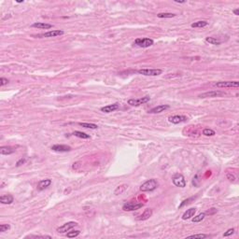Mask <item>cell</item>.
Here are the masks:
<instances>
[{
  "instance_id": "obj_9",
  "label": "cell",
  "mask_w": 239,
  "mask_h": 239,
  "mask_svg": "<svg viewBox=\"0 0 239 239\" xmlns=\"http://www.w3.org/2000/svg\"><path fill=\"white\" fill-rule=\"evenodd\" d=\"M188 120V118L186 116H183V115H174V116H170L168 118V121L171 122V123H174V124H179V123H181V122H184Z\"/></svg>"
},
{
  "instance_id": "obj_13",
  "label": "cell",
  "mask_w": 239,
  "mask_h": 239,
  "mask_svg": "<svg viewBox=\"0 0 239 239\" xmlns=\"http://www.w3.org/2000/svg\"><path fill=\"white\" fill-rule=\"evenodd\" d=\"M170 107L168 105H160V106H157L153 108H151L150 110H149V113H151V114H156V113H161L162 111L166 110V109H168Z\"/></svg>"
},
{
  "instance_id": "obj_15",
  "label": "cell",
  "mask_w": 239,
  "mask_h": 239,
  "mask_svg": "<svg viewBox=\"0 0 239 239\" xmlns=\"http://www.w3.org/2000/svg\"><path fill=\"white\" fill-rule=\"evenodd\" d=\"M195 213H196V208H194V207H192V208H189L187 209L186 211L184 212V214L182 215V219H184V221H186V219H192Z\"/></svg>"
},
{
  "instance_id": "obj_4",
  "label": "cell",
  "mask_w": 239,
  "mask_h": 239,
  "mask_svg": "<svg viewBox=\"0 0 239 239\" xmlns=\"http://www.w3.org/2000/svg\"><path fill=\"white\" fill-rule=\"evenodd\" d=\"M162 69H157V68H152V69H139L137 71L138 74L144 75V76H151V77H156V76H159L162 74Z\"/></svg>"
},
{
  "instance_id": "obj_33",
  "label": "cell",
  "mask_w": 239,
  "mask_h": 239,
  "mask_svg": "<svg viewBox=\"0 0 239 239\" xmlns=\"http://www.w3.org/2000/svg\"><path fill=\"white\" fill-rule=\"evenodd\" d=\"M235 233V229L233 228H232V229H229V230H227L225 233H223V236H225V237H227V236H230V235H232L233 233Z\"/></svg>"
},
{
  "instance_id": "obj_14",
  "label": "cell",
  "mask_w": 239,
  "mask_h": 239,
  "mask_svg": "<svg viewBox=\"0 0 239 239\" xmlns=\"http://www.w3.org/2000/svg\"><path fill=\"white\" fill-rule=\"evenodd\" d=\"M51 184V179H42V180L39 181V184H37V190H43L47 189L48 187H50Z\"/></svg>"
},
{
  "instance_id": "obj_26",
  "label": "cell",
  "mask_w": 239,
  "mask_h": 239,
  "mask_svg": "<svg viewBox=\"0 0 239 239\" xmlns=\"http://www.w3.org/2000/svg\"><path fill=\"white\" fill-rule=\"evenodd\" d=\"M79 125L82 126L84 128H90V129H97L98 126L94 123H89V122H79Z\"/></svg>"
},
{
  "instance_id": "obj_30",
  "label": "cell",
  "mask_w": 239,
  "mask_h": 239,
  "mask_svg": "<svg viewBox=\"0 0 239 239\" xmlns=\"http://www.w3.org/2000/svg\"><path fill=\"white\" fill-rule=\"evenodd\" d=\"M9 229H11V225H9V224H1V225H0V233L7 232Z\"/></svg>"
},
{
  "instance_id": "obj_21",
  "label": "cell",
  "mask_w": 239,
  "mask_h": 239,
  "mask_svg": "<svg viewBox=\"0 0 239 239\" xmlns=\"http://www.w3.org/2000/svg\"><path fill=\"white\" fill-rule=\"evenodd\" d=\"M208 25V22L207 21H198L192 23L193 28H203L205 26H207Z\"/></svg>"
},
{
  "instance_id": "obj_16",
  "label": "cell",
  "mask_w": 239,
  "mask_h": 239,
  "mask_svg": "<svg viewBox=\"0 0 239 239\" xmlns=\"http://www.w3.org/2000/svg\"><path fill=\"white\" fill-rule=\"evenodd\" d=\"M152 215V209L150 208H147L144 210V212H143L140 216L137 217V219L138 221H146V219H150Z\"/></svg>"
},
{
  "instance_id": "obj_19",
  "label": "cell",
  "mask_w": 239,
  "mask_h": 239,
  "mask_svg": "<svg viewBox=\"0 0 239 239\" xmlns=\"http://www.w3.org/2000/svg\"><path fill=\"white\" fill-rule=\"evenodd\" d=\"M32 27L39 28V29H50V28H52V25L46 22H35L32 25Z\"/></svg>"
},
{
  "instance_id": "obj_3",
  "label": "cell",
  "mask_w": 239,
  "mask_h": 239,
  "mask_svg": "<svg viewBox=\"0 0 239 239\" xmlns=\"http://www.w3.org/2000/svg\"><path fill=\"white\" fill-rule=\"evenodd\" d=\"M153 43H154V41L151 39L145 37V39H136L135 40V42H134V44L139 48H149V47L153 45Z\"/></svg>"
},
{
  "instance_id": "obj_1",
  "label": "cell",
  "mask_w": 239,
  "mask_h": 239,
  "mask_svg": "<svg viewBox=\"0 0 239 239\" xmlns=\"http://www.w3.org/2000/svg\"><path fill=\"white\" fill-rule=\"evenodd\" d=\"M159 187V182L155 179H151L147 180L146 182L143 183L140 186V190L141 192H152V190H156Z\"/></svg>"
},
{
  "instance_id": "obj_17",
  "label": "cell",
  "mask_w": 239,
  "mask_h": 239,
  "mask_svg": "<svg viewBox=\"0 0 239 239\" xmlns=\"http://www.w3.org/2000/svg\"><path fill=\"white\" fill-rule=\"evenodd\" d=\"M13 201H14V198L11 194L2 195V196L0 197V203L3 205H11V204H12Z\"/></svg>"
},
{
  "instance_id": "obj_27",
  "label": "cell",
  "mask_w": 239,
  "mask_h": 239,
  "mask_svg": "<svg viewBox=\"0 0 239 239\" xmlns=\"http://www.w3.org/2000/svg\"><path fill=\"white\" fill-rule=\"evenodd\" d=\"M79 233H80V231L79 230H74V231H71V232H67V233H66V236H67L68 238H74V237H77L78 235H79Z\"/></svg>"
},
{
  "instance_id": "obj_11",
  "label": "cell",
  "mask_w": 239,
  "mask_h": 239,
  "mask_svg": "<svg viewBox=\"0 0 239 239\" xmlns=\"http://www.w3.org/2000/svg\"><path fill=\"white\" fill-rule=\"evenodd\" d=\"M51 150L53 151H56V152H67V151L71 150V147H69L67 145L56 144V145L51 146Z\"/></svg>"
},
{
  "instance_id": "obj_6",
  "label": "cell",
  "mask_w": 239,
  "mask_h": 239,
  "mask_svg": "<svg viewBox=\"0 0 239 239\" xmlns=\"http://www.w3.org/2000/svg\"><path fill=\"white\" fill-rule=\"evenodd\" d=\"M78 225V223L77 222H75V221H69V222H66L65 224H63L62 226L58 227L57 228V232H58L59 233H66V232H68L70 230H72V229L75 227V226H77Z\"/></svg>"
},
{
  "instance_id": "obj_8",
  "label": "cell",
  "mask_w": 239,
  "mask_h": 239,
  "mask_svg": "<svg viewBox=\"0 0 239 239\" xmlns=\"http://www.w3.org/2000/svg\"><path fill=\"white\" fill-rule=\"evenodd\" d=\"M214 85L219 88H231V87L237 88L239 86V82L238 81H219V82H216Z\"/></svg>"
},
{
  "instance_id": "obj_29",
  "label": "cell",
  "mask_w": 239,
  "mask_h": 239,
  "mask_svg": "<svg viewBox=\"0 0 239 239\" xmlns=\"http://www.w3.org/2000/svg\"><path fill=\"white\" fill-rule=\"evenodd\" d=\"M175 16H176V14H174V13H168V12L158 13V14H157V17H158V18H174Z\"/></svg>"
},
{
  "instance_id": "obj_24",
  "label": "cell",
  "mask_w": 239,
  "mask_h": 239,
  "mask_svg": "<svg viewBox=\"0 0 239 239\" xmlns=\"http://www.w3.org/2000/svg\"><path fill=\"white\" fill-rule=\"evenodd\" d=\"M128 186L126 184H123V185H121V186H118V187L116 188L115 190V192H114V193H115L116 195H119V194H122V193H124L126 190Z\"/></svg>"
},
{
  "instance_id": "obj_10",
  "label": "cell",
  "mask_w": 239,
  "mask_h": 239,
  "mask_svg": "<svg viewBox=\"0 0 239 239\" xmlns=\"http://www.w3.org/2000/svg\"><path fill=\"white\" fill-rule=\"evenodd\" d=\"M120 108V104L119 103H115V104H111V105H108L106 107L101 108V111L105 112V113H110V112H114L118 110Z\"/></svg>"
},
{
  "instance_id": "obj_5",
  "label": "cell",
  "mask_w": 239,
  "mask_h": 239,
  "mask_svg": "<svg viewBox=\"0 0 239 239\" xmlns=\"http://www.w3.org/2000/svg\"><path fill=\"white\" fill-rule=\"evenodd\" d=\"M142 203H136V202H129L123 205L122 209L124 211H135V210L139 209L143 207Z\"/></svg>"
},
{
  "instance_id": "obj_36",
  "label": "cell",
  "mask_w": 239,
  "mask_h": 239,
  "mask_svg": "<svg viewBox=\"0 0 239 239\" xmlns=\"http://www.w3.org/2000/svg\"><path fill=\"white\" fill-rule=\"evenodd\" d=\"M227 178L229 179V180H230V181H233V182L235 180V176H233V175H231L230 173H227Z\"/></svg>"
},
{
  "instance_id": "obj_38",
  "label": "cell",
  "mask_w": 239,
  "mask_h": 239,
  "mask_svg": "<svg viewBox=\"0 0 239 239\" xmlns=\"http://www.w3.org/2000/svg\"><path fill=\"white\" fill-rule=\"evenodd\" d=\"M175 2H176V3H180V4L185 3V1H178V0H175Z\"/></svg>"
},
{
  "instance_id": "obj_39",
  "label": "cell",
  "mask_w": 239,
  "mask_h": 239,
  "mask_svg": "<svg viewBox=\"0 0 239 239\" xmlns=\"http://www.w3.org/2000/svg\"><path fill=\"white\" fill-rule=\"evenodd\" d=\"M18 3H22L23 2V0H19V1H17Z\"/></svg>"
},
{
  "instance_id": "obj_37",
  "label": "cell",
  "mask_w": 239,
  "mask_h": 239,
  "mask_svg": "<svg viewBox=\"0 0 239 239\" xmlns=\"http://www.w3.org/2000/svg\"><path fill=\"white\" fill-rule=\"evenodd\" d=\"M233 13H235V15H239V9L238 8H236V9H235V11H233Z\"/></svg>"
},
{
  "instance_id": "obj_12",
  "label": "cell",
  "mask_w": 239,
  "mask_h": 239,
  "mask_svg": "<svg viewBox=\"0 0 239 239\" xmlns=\"http://www.w3.org/2000/svg\"><path fill=\"white\" fill-rule=\"evenodd\" d=\"M65 32L63 30H51L49 31L47 33H44L43 35H41V37H58V36H62L64 35Z\"/></svg>"
},
{
  "instance_id": "obj_28",
  "label": "cell",
  "mask_w": 239,
  "mask_h": 239,
  "mask_svg": "<svg viewBox=\"0 0 239 239\" xmlns=\"http://www.w3.org/2000/svg\"><path fill=\"white\" fill-rule=\"evenodd\" d=\"M203 135L207 136H213L216 135V133H215V131L212 130V129L205 128V129H204V131H203Z\"/></svg>"
},
{
  "instance_id": "obj_7",
  "label": "cell",
  "mask_w": 239,
  "mask_h": 239,
  "mask_svg": "<svg viewBox=\"0 0 239 239\" xmlns=\"http://www.w3.org/2000/svg\"><path fill=\"white\" fill-rule=\"evenodd\" d=\"M150 100V96H144V97H141V98H138V99L128 100V104L131 105V106H133V107H138V106H141V105H143V104L148 103Z\"/></svg>"
},
{
  "instance_id": "obj_35",
  "label": "cell",
  "mask_w": 239,
  "mask_h": 239,
  "mask_svg": "<svg viewBox=\"0 0 239 239\" xmlns=\"http://www.w3.org/2000/svg\"><path fill=\"white\" fill-rule=\"evenodd\" d=\"M0 82H1V83H0V85H1V86H4V85L8 84V79H5V78H3V77H2L1 79H0Z\"/></svg>"
},
{
  "instance_id": "obj_25",
  "label": "cell",
  "mask_w": 239,
  "mask_h": 239,
  "mask_svg": "<svg viewBox=\"0 0 239 239\" xmlns=\"http://www.w3.org/2000/svg\"><path fill=\"white\" fill-rule=\"evenodd\" d=\"M205 215H207V213H205V212L198 214L197 216H195L194 218H192V221H193V222H195V223H196V222H200V221H202L203 219H205Z\"/></svg>"
},
{
  "instance_id": "obj_18",
  "label": "cell",
  "mask_w": 239,
  "mask_h": 239,
  "mask_svg": "<svg viewBox=\"0 0 239 239\" xmlns=\"http://www.w3.org/2000/svg\"><path fill=\"white\" fill-rule=\"evenodd\" d=\"M13 152H15V150H14L12 147L3 146L0 148V153L2 155H9V154H12Z\"/></svg>"
},
{
  "instance_id": "obj_31",
  "label": "cell",
  "mask_w": 239,
  "mask_h": 239,
  "mask_svg": "<svg viewBox=\"0 0 239 239\" xmlns=\"http://www.w3.org/2000/svg\"><path fill=\"white\" fill-rule=\"evenodd\" d=\"M194 199V197H192V198H188V199H186V200H184L182 203H181L180 205H179V208H181V207H183L184 205H189L190 203V201H193Z\"/></svg>"
},
{
  "instance_id": "obj_22",
  "label": "cell",
  "mask_w": 239,
  "mask_h": 239,
  "mask_svg": "<svg viewBox=\"0 0 239 239\" xmlns=\"http://www.w3.org/2000/svg\"><path fill=\"white\" fill-rule=\"evenodd\" d=\"M205 42L209 43V44H212V45H221V41H219V39H215V37H205Z\"/></svg>"
},
{
  "instance_id": "obj_23",
  "label": "cell",
  "mask_w": 239,
  "mask_h": 239,
  "mask_svg": "<svg viewBox=\"0 0 239 239\" xmlns=\"http://www.w3.org/2000/svg\"><path fill=\"white\" fill-rule=\"evenodd\" d=\"M73 135L77 137H79V138H82V139H89L90 138V136L87 135V134H85L83 132H80V131H75L73 133Z\"/></svg>"
},
{
  "instance_id": "obj_2",
  "label": "cell",
  "mask_w": 239,
  "mask_h": 239,
  "mask_svg": "<svg viewBox=\"0 0 239 239\" xmlns=\"http://www.w3.org/2000/svg\"><path fill=\"white\" fill-rule=\"evenodd\" d=\"M172 181H173V184L176 187L179 188H185L186 187V180L183 175L181 174H175L172 178Z\"/></svg>"
},
{
  "instance_id": "obj_20",
  "label": "cell",
  "mask_w": 239,
  "mask_h": 239,
  "mask_svg": "<svg viewBox=\"0 0 239 239\" xmlns=\"http://www.w3.org/2000/svg\"><path fill=\"white\" fill-rule=\"evenodd\" d=\"M221 94H223V93H221V92L212 91V92H207V93H202L200 95V97H202V98H205V97H216V96H219V95H221Z\"/></svg>"
},
{
  "instance_id": "obj_34",
  "label": "cell",
  "mask_w": 239,
  "mask_h": 239,
  "mask_svg": "<svg viewBox=\"0 0 239 239\" xmlns=\"http://www.w3.org/2000/svg\"><path fill=\"white\" fill-rule=\"evenodd\" d=\"M26 160H27L26 158H23V159L22 158V159H20V160H19V161L16 162V166H17V167H18V166H21L22 164H25V162H26Z\"/></svg>"
},
{
  "instance_id": "obj_32",
  "label": "cell",
  "mask_w": 239,
  "mask_h": 239,
  "mask_svg": "<svg viewBox=\"0 0 239 239\" xmlns=\"http://www.w3.org/2000/svg\"><path fill=\"white\" fill-rule=\"evenodd\" d=\"M209 237L208 235H189L188 238H207Z\"/></svg>"
}]
</instances>
